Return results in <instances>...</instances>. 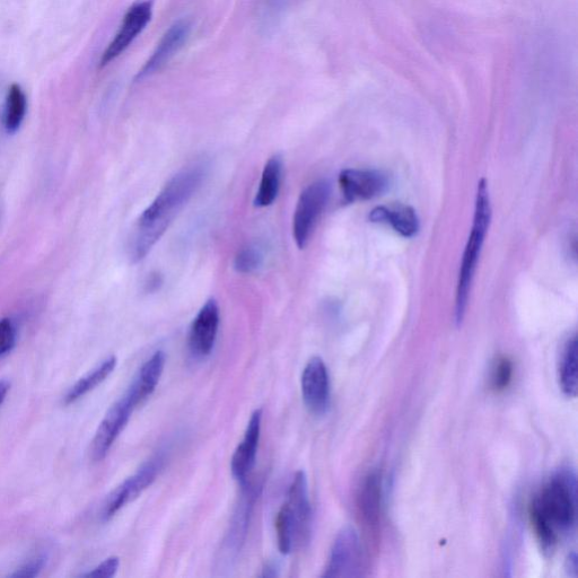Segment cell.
Instances as JSON below:
<instances>
[{"label":"cell","mask_w":578,"mask_h":578,"mask_svg":"<svg viewBox=\"0 0 578 578\" xmlns=\"http://www.w3.org/2000/svg\"><path fill=\"white\" fill-rule=\"evenodd\" d=\"M530 518L542 549L554 551L560 534L571 532L576 524V480L571 471L559 472L540 490Z\"/></svg>","instance_id":"obj_2"},{"label":"cell","mask_w":578,"mask_h":578,"mask_svg":"<svg viewBox=\"0 0 578 578\" xmlns=\"http://www.w3.org/2000/svg\"><path fill=\"white\" fill-rule=\"evenodd\" d=\"M490 221H492V205H490L488 185L485 179H481L478 183L474 224H472L467 247L463 253L457 299H455V322H457L458 326H461L464 317H466L471 286L474 283L480 253L483 250Z\"/></svg>","instance_id":"obj_3"},{"label":"cell","mask_w":578,"mask_h":578,"mask_svg":"<svg viewBox=\"0 0 578 578\" xmlns=\"http://www.w3.org/2000/svg\"><path fill=\"white\" fill-rule=\"evenodd\" d=\"M153 0H144L131 6L122 20L120 29L103 52L100 66L105 67L116 60L131 46L139 34L146 29L153 16Z\"/></svg>","instance_id":"obj_7"},{"label":"cell","mask_w":578,"mask_h":578,"mask_svg":"<svg viewBox=\"0 0 578 578\" xmlns=\"http://www.w3.org/2000/svg\"><path fill=\"white\" fill-rule=\"evenodd\" d=\"M17 341L15 323L10 318L0 320V358L10 354Z\"/></svg>","instance_id":"obj_27"},{"label":"cell","mask_w":578,"mask_h":578,"mask_svg":"<svg viewBox=\"0 0 578 578\" xmlns=\"http://www.w3.org/2000/svg\"><path fill=\"white\" fill-rule=\"evenodd\" d=\"M261 423L262 410L257 409L253 411L247 429H245L243 440L236 448L231 460L232 475L242 485L247 483L248 476L256 464Z\"/></svg>","instance_id":"obj_14"},{"label":"cell","mask_w":578,"mask_h":578,"mask_svg":"<svg viewBox=\"0 0 578 578\" xmlns=\"http://www.w3.org/2000/svg\"><path fill=\"white\" fill-rule=\"evenodd\" d=\"M382 475L373 470L366 476L358 497L359 512L366 529L371 533H378L382 512Z\"/></svg>","instance_id":"obj_15"},{"label":"cell","mask_w":578,"mask_h":578,"mask_svg":"<svg viewBox=\"0 0 578 578\" xmlns=\"http://www.w3.org/2000/svg\"><path fill=\"white\" fill-rule=\"evenodd\" d=\"M120 567V559L118 557H110L105 559L100 565L96 566L89 573L83 574V577H101L111 578L116 576Z\"/></svg>","instance_id":"obj_28"},{"label":"cell","mask_w":578,"mask_h":578,"mask_svg":"<svg viewBox=\"0 0 578 578\" xmlns=\"http://www.w3.org/2000/svg\"><path fill=\"white\" fill-rule=\"evenodd\" d=\"M560 388L568 398L577 396V337L567 340L559 365Z\"/></svg>","instance_id":"obj_21"},{"label":"cell","mask_w":578,"mask_h":578,"mask_svg":"<svg viewBox=\"0 0 578 578\" xmlns=\"http://www.w3.org/2000/svg\"><path fill=\"white\" fill-rule=\"evenodd\" d=\"M262 262H264V255L260 249L249 247L241 250L234 261V268L240 274H251L258 270Z\"/></svg>","instance_id":"obj_24"},{"label":"cell","mask_w":578,"mask_h":578,"mask_svg":"<svg viewBox=\"0 0 578 578\" xmlns=\"http://www.w3.org/2000/svg\"><path fill=\"white\" fill-rule=\"evenodd\" d=\"M330 183L320 180L306 188L297 203L293 234L297 247L304 249L330 198Z\"/></svg>","instance_id":"obj_4"},{"label":"cell","mask_w":578,"mask_h":578,"mask_svg":"<svg viewBox=\"0 0 578 578\" xmlns=\"http://www.w3.org/2000/svg\"><path fill=\"white\" fill-rule=\"evenodd\" d=\"M339 186L346 201L354 203L383 195L390 187V179L379 170L347 169L339 175Z\"/></svg>","instance_id":"obj_10"},{"label":"cell","mask_w":578,"mask_h":578,"mask_svg":"<svg viewBox=\"0 0 578 578\" xmlns=\"http://www.w3.org/2000/svg\"><path fill=\"white\" fill-rule=\"evenodd\" d=\"M117 357L110 356L99 365L96 366L94 370L83 376L82 379L78 380L72 388H70L64 398V404L66 406L73 405L78 400H81L86 394H89L94 389L98 388L109 376L116 370L117 367Z\"/></svg>","instance_id":"obj_19"},{"label":"cell","mask_w":578,"mask_h":578,"mask_svg":"<svg viewBox=\"0 0 578 578\" xmlns=\"http://www.w3.org/2000/svg\"><path fill=\"white\" fill-rule=\"evenodd\" d=\"M262 577H277L279 576V565L276 563H269L262 569Z\"/></svg>","instance_id":"obj_29"},{"label":"cell","mask_w":578,"mask_h":578,"mask_svg":"<svg viewBox=\"0 0 578 578\" xmlns=\"http://www.w3.org/2000/svg\"><path fill=\"white\" fill-rule=\"evenodd\" d=\"M165 363L166 356L162 350H159L140 367L136 378L126 392L127 396L133 400L137 407L142 405L148 397L152 396L162 378Z\"/></svg>","instance_id":"obj_16"},{"label":"cell","mask_w":578,"mask_h":578,"mask_svg":"<svg viewBox=\"0 0 578 578\" xmlns=\"http://www.w3.org/2000/svg\"><path fill=\"white\" fill-rule=\"evenodd\" d=\"M567 572L573 577L577 576V556L575 553L567 559Z\"/></svg>","instance_id":"obj_31"},{"label":"cell","mask_w":578,"mask_h":578,"mask_svg":"<svg viewBox=\"0 0 578 578\" xmlns=\"http://www.w3.org/2000/svg\"><path fill=\"white\" fill-rule=\"evenodd\" d=\"M162 455L148 460L133 476L127 478L118 488L113 490L103 505L102 519L109 521L126 505L134 502L148 487H151L163 468Z\"/></svg>","instance_id":"obj_5"},{"label":"cell","mask_w":578,"mask_h":578,"mask_svg":"<svg viewBox=\"0 0 578 578\" xmlns=\"http://www.w3.org/2000/svg\"><path fill=\"white\" fill-rule=\"evenodd\" d=\"M283 507L294 524L299 544L301 541L308 540L312 521V506L309 497L308 478H306L304 471H299L295 475L291 486H289L287 501Z\"/></svg>","instance_id":"obj_13"},{"label":"cell","mask_w":578,"mask_h":578,"mask_svg":"<svg viewBox=\"0 0 578 578\" xmlns=\"http://www.w3.org/2000/svg\"><path fill=\"white\" fill-rule=\"evenodd\" d=\"M293 0H258V14L265 29L273 28L282 19Z\"/></svg>","instance_id":"obj_23"},{"label":"cell","mask_w":578,"mask_h":578,"mask_svg":"<svg viewBox=\"0 0 578 578\" xmlns=\"http://www.w3.org/2000/svg\"><path fill=\"white\" fill-rule=\"evenodd\" d=\"M191 33V23L188 20L174 22L157 45L153 55L136 76L137 81L154 75L168 65L170 60L186 45Z\"/></svg>","instance_id":"obj_11"},{"label":"cell","mask_w":578,"mask_h":578,"mask_svg":"<svg viewBox=\"0 0 578 578\" xmlns=\"http://www.w3.org/2000/svg\"><path fill=\"white\" fill-rule=\"evenodd\" d=\"M370 220L373 223L390 225L404 238H414L420 229L416 210L402 204L376 207L370 214Z\"/></svg>","instance_id":"obj_17"},{"label":"cell","mask_w":578,"mask_h":578,"mask_svg":"<svg viewBox=\"0 0 578 578\" xmlns=\"http://www.w3.org/2000/svg\"><path fill=\"white\" fill-rule=\"evenodd\" d=\"M220 328V308L210 300L197 314L189 334V348L192 355L205 358L212 354Z\"/></svg>","instance_id":"obj_12"},{"label":"cell","mask_w":578,"mask_h":578,"mask_svg":"<svg viewBox=\"0 0 578 578\" xmlns=\"http://www.w3.org/2000/svg\"><path fill=\"white\" fill-rule=\"evenodd\" d=\"M283 162L279 156L271 157L267 162L260 187L255 199L256 207H268L274 203L278 196L280 179H282Z\"/></svg>","instance_id":"obj_20"},{"label":"cell","mask_w":578,"mask_h":578,"mask_svg":"<svg viewBox=\"0 0 578 578\" xmlns=\"http://www.w3.org/2000/svg\"><path fill=\"white\" fill-rule=\"evenodd\" d=\"M11 390V382L7 380H0V407L4 404L8 392Z\"/></svg>","instance_id":"obj_30"},{"label":"cell","mask_w":578,"mask_h":578,"mask_svg":"<svg viewBox=\"0 0 578 578\" xmlns=\"http://www.w3.org/2000/svg\"><path fill=\"white\" fill-rule=\"evenodd\" d=\"M206 175L204 165L195 164L175 175L156 197L139 221L129 243V258L133 262L143 260L180 210L196 194Z\"/></svg>","instance_id":"obj_1"},{"label":"cell","mask_w":578,"mask_h":578,"mask_svg":"<svg viewBox=\"0 0 578 578\" xmlns=\"http://www.w3.org/2000/svg\"><path fill=\"white\" fill-rule=\"evenodd\" d=\"M48 562V555L38 553L30 557L10 575L14 578H34L40 575Z\"/></svg>","instance_id":"obj_26"},{"label":"cell","mask_w":578,"mask_h":578,"mask_svg":"<svg viewBox=\"0 0 578 578\" xmlns=\"http://www.w3.org/2000/svg\"><path fill=\"white\" fill-rule=\"evenodd\" d=\"M513 378V363L509 357H499L495 364L492 376V385L495 391H504L509 388Z\"/></svg>","instance_id":"obj_25"},{"label":"cell","mask_w":578,"mask_h":578,"mask_svg":"<svg viewBox=\"0 0 578 578\" xmlns=\"http://www.w3.org/2000/svg\"><path fill=\"white\" fill-rule=\"evenodd\" d=\"M136 408L137 406L133 400L125 393L124 396L109 409L107 415L102 419L92 441L91 455L93 461L100 462L107 457L113 444L116 443L120 434L124 432Z\"/></svg>","instance_id":"obj_8"},{"label":"cell","mask_w":578,"mask_h":578,"mask_svg":"<svg viewBox=\"0 0 578 578\" xmlns=\"http://www.w3.org/2000/svg\"><path fill=\"white\" fill-rule=\"evenodd\" d=\"M304 404L314 415H324L330 407V378L326 363L313 357L306 364L301 379Z\"/></svg>","instance_id":"obj_9"},{"label":"cell","mask_w":578,"mask_h":578,"mask_svg":"<svg viewBox=\"0 0 578 578\" xmlns=\"http://www.w3.org/2000/svg\"><path fill=\"white\" fill-rule=\"evenodd\" d=\"M362 548L358 534L353 527L341 529L332 545L328 564L323 577L346 578L361 575Z\"/></svg>","instance_id":"obj_6"},{"label":"cell","mask_w":578,"mask_h":578,"mask_svg":"<svg viewBox=\"0 0 578 578\" xmlns=\"http://www.w3.org/2000/svg\"><path fill=\"white\" fill-rule=\"evenodd\" d=\"M28 102L20 85L13 84L8 90L5 111L4 126L8 134H15L19 131L25 115Z\"/></svg>","instance_id":"obj_22"},{"label":"cell","mask_w":578,"mask_h":578,"mask_svg":"<svg viewBox=\"0 0 578 578\" xmlns=\"http://www.w3.org/2000/svg\"><path fill=\"white\" fill-rule=\"evenodd\" d=\"M161 284H162L161 277L159 275H154L151 276L150 279H148L147 287L148 289H150V291H154V289L159 288Z\"/></svg>","instance_id":"obj_32"},{"label":"cell","mask_w":578,"mask_h":578,"mask_svg":"<svg viewBox=\"0 0 578 578\" xmlns=\"http://www.w3.org/2000/svg\"><path fill=\"white\" fill-rule=\"evenodd\" d=\"M258 497L257 488L247 490V493L241 499L238 512L235 513L233 522L231 524L230 532L227 533V538L224 542L223 554L227 560H231L238 556L245 536H247L248 525L253 505Z\"/></svg>","instance_id":"obj_18"}]
</instances>
